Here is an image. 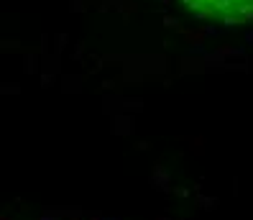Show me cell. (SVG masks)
Listing matches in <instances>:
<instances>
[{
	"label": "cell",
	"instance_id": "1",
	"mask_svg": "<svg viewBox=\"0 0 253 220\" xmlns=\"http://www.w3.org/2000/svg\"><path fill=\"white\" fill-rule=\"evenodd\" d=\"M184 5L205 21L246 23L253 18V0H184Z\"/></svg>",
	"mask_w": 253,
	"mask_h": 220
}]
</instances>
